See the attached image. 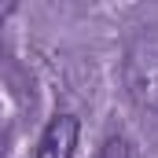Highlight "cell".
<instances>
[{
  "label": "cell",
  "mask_w": 158,
  "mask_h": 158,
  "mask_svg": "<svg viewBox=\"0 0 158 158\" xmlns=\"http://www.w3.org/2000/svg\"><path fill=\"white\" fill-rule=\"evenodd\" d=\"M121 81H125L129 99L140 110L158 114V26L140 30L136 37L125 44Z\"/></svg>",
  "instance_id": "cell-1"
},
{
  "label": "cell",
  "mask_w": 158,
  "mask_h": 158,
  "mask_svg": "<svg viewBox=\"0 0 158 158\" xmlns=\"http://www.w3.org/2000/svg\"><path fill=\"white\" fill-rule=\"evenodd\" d=\"M74 151H77V118L55 114L40 132L37 158H74Z\"/></svg>",
  "instance_id": "cell-2"
},
{
  "label": "cell",
  "mask_w": 158,
  "mask_h": 158,
  "mask_svg": "<svg viewBox=\"0 0 158 158\" xmlns=\"http://www.w3.org/2000/svg\"><path fill=\"white\" fill-rule=\"evenodd\" d=\"M96 158H132V147H129V140L110 136V140H103V147H99Z\"/></svg>",
  "instance_id": "cell-3"
},
{
  "label": "cell",
  "mask_w": 158,
  "mask_h": 158,
  "mask_svg": "<svg viewBox=\"0 0 158 158\" xmlns=\"http://www.w3.org/2000/svg\"><path fill=\"white\" fill-rule=\"evenodd\" d=\"M7 15H11V4H0V22H4Z\"/></svg>",
  "instance_id": "cell-4"
}]
</instances>
